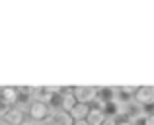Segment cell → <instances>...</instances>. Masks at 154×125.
<instances>
[{"label": "cell", "instance_id": "15", "mask_svg": "<svg viewBox=\"0 0 154 125\" xmlns=\"http://www.w3.org/2000/svg\"><path fill=\"white\" fill-rule=\"evenodd\" d=\"M117 125H133V121L125 117V119H117Z\"/></svg>", "mask_w": 154, "mask_h": 125}, {"label": "cell", "instance_id": "3", "mask_svg": "<svg viewBox=\"0 0 154 125\" xmlns=\"http://www.w3.org/2000/svg\"><path fill=\"white\" fill-rule=\"evenodd\" d=\"M63 92L64 90H51L49 100H47V104H49L51 110H57V111L64 110V94Z\"/></svg>", "mask_w": 154, "mask_h": 125}, {"label": "cell", "instance_id": "12", "mask_svg": "<svg viewBox=\"0 0 154 125\" xmlns=\"http://www.w3.org/2000/svg\"><path fill=\"white\" fill-rule=\"evenodd\" d=\"M16 104H18V106H27V104H29V106H31V92H29V90H23V88H20V90H18V100H16Z\"/></svg>", "mask_w": 154, "mask_h": 125}, {"label": "cell", "instance_id": "6", "mask_svg": "<svg viewBox=\"0 0 154 125\" xmlns=\"http://www.w3.org/2000/svg\"><path fill=\"white\" fill-rule=\"evenodd\" d=\"M154 88H139V90L135 92V98L137 102H139V106H143V104H148V102H154Z\"/></svg>", "mask_w": 154, "mask_h": 125}, {"label": "cell", "instance_id": "4", "mask_svg": "<svg viewBox=\"0 0 154 125\" xmlns=\"http://www.w3.org/2000/svg\"><path fill=\"white\" fill-rule=\"evenodd\" d=\"M115 98H117V90H115V88H109V86L98 88V96H96V100H98L100 104L115 102Z\"/></svg>", "mask_w": 154, "mask_h": 125}, {"label": "cell", "instance_id": "5", "mask_svg": "<svg viewBox=\"0 0 154 125\" xmlns=\"http://www.w3.org/2000/svg\"><path fill=\"white\" fill-rule=\"evenodd\" d=\"M102 114L105 115V119H117V117L121 115V104H117V102L103 104V108H102Z\"/></svg>", "mask_w": 154, "mask_h": 125}, {"label": "cell", "instance_id": "10", "mask_svg": "<svg viewBox=\"0 0 154 125\" xmlns=\"http://www.w3.org/2000/svg\"><path fill=\"white\" fill-rule=\"evenodd\" d=\"M137 90H127V88H121V90H117V98H115V102L117 104H131L133 102V94H135Z\"/></svg>", "mask_w": 154, "mask_h": 125}, {"label": "cell", "instance_id": "1", "mask_svg": "<svg viewBox=\"0 0 154 125\" xmlns=\"http://www.w3.org/2000/svg\"><path fill=\"white\" fill-rule=\"evenodd\" d=\"M49 104L47 102H41V100H37V102H33L29 106V117L33 119V121H43V119H47V115H49Z\"/></svg>", "mask_w": 154, "mask_h": 125}, {"label": "cell", "instance_id": "8", "mask_svg": "<svg viewBox=\"0 0 154 125\" xmlns=\"http://www.w3.org/2000/svg\"><path fill=\"white\" fill-rule=\"evenodd\" d=\"M53 125H74V119H72V115L66 110H60L53 117Z\"/></svg>", "mask_w": 154, "mask_h": 125}, {"label": "cell", "instance_id": "7", "mask_svg": "<svg viewBox=\"0 0 154 125\" xmlns=\"http://www.w3.org/2000/svg\"><path fill=\"white\" fill-rule=\"evenodd\" d=\"M16 100H18V90H16V88L6 86V88H2V90H0V102L12 106V104H16Z\"/></svg>", "mask_w": 154, "mask_h": 125}, {"label": "cell", "instance_id": "2", "mask_svg": "<svg viewBox=\"0 0 154 125\" xmlns=\"http://www.w3.org/2000/svg\"><path fill=\"white\" fill-rule=\"evenodd\" d=\"M92 111V106L90 104H84V102H78L74 108H72L68 114L72 115V119L74 121H84V119H88V115H90Z\"/></svg>", "mask_w": 154, "mask_h": 125}, {"label": "cell", "instance_id": "14", "mask_svg": "<svg viewBox=\"0 0 154 125\" xmlns=\"http://www.w3.org/2000/svg\"><path fill=\"white\" fill-rule=\"evenodd\" d=\"M133 125H150V117H146V115H139V117L133 119Z\"/></svg>", "mask_w": 154, "mask_h": 125}, {"label": "cell", "instance_id": "16", "mask_svg": "<svg viewBox=\"0 0 154 125\" xmlns=\"http://www.w3.org/2000/svg\"><path fill=\"white\" fill-rule=\"evenodd\" d=\"M103 125H117V119H105Z\"/></svg>", "mask_w": 154, "mask_h": 125}, {"label": "cell", "instance_id": "9", "mask_svg": "<svg viewBox=\"0 0 154 125\" xmlns=\"http://www.w3.org/2000/svg\"><path fill=\"white\" fill-rule=\"evenodd\" d=\"M4 119H6V123H10V125H22L23 114H22V110H16V108H12Z\"/></svg>", "mask_w": 154, "mask_h": 125}, {"label": "cell", "instance_id": "13", "mask_svg": "<svg viewBox=\"0 0 154 125\" xmlns=\"http://www.w3.org/2000/svg\"><path fill=\"white\" fill-rule=\"evenodd\" d=\"M143 114L146 117H154V102H148V104H143Z\"/></svg>", "mask_w": 154, "mask_h": 125}, {"label": "cell", "instance_id": "17", "mask_svg": "<svg viewBox=\"0 0 154 125\" xmlns=\"http://www.w3.org/2000/svg\"><path fill=\"white\" fill-rule=\"evenodd\" d=\"M74 125H90V123H88V119H84V121H74Z\"/></svg>", "mask_w": 154, "mask_h": 125}, {"label": "cell", "instance_id": "11", "mask_svg": "<svg viewBox=\"0 0 154 125\" xmlns=\"http://www.w3.org/2000/svg\"><path fill=\"white\" fill-rule=\"evenodd\" d=\"M88 123L90 125H103L105 123V115L100 110H92L90 115H88Z\"/></svg>", "mask_w": 154, "mask_h": 125}]
</instances>
